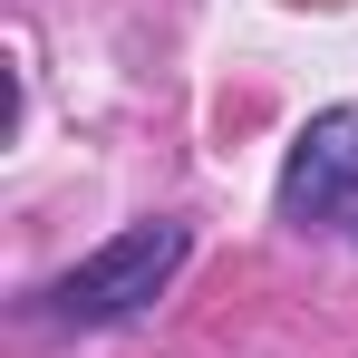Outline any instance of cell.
Masks as SVG:
<instances>
[{"instance_id": "obj_1", "label": "cell", "mask_w": 358, "mask_h": 358, "mask_svg": "<svg viewBox=\"0 0 358 358\" xmlns=\"http://www.w3.org/2000/svg\"><path fill=\"white\" fill-rule=\"evenodd\" d=\"M184 252H194V233H184L175 213L126 223L117 242H97L78 271L49 281V320H59V329H117V320H136V310L165 300V281L184 271Z\"/></svg>"}, {"instance_id": "obj_2", "label": "cell", "mask_w": 358, "mask_h": 358, "mask_svg": "<svg viewBox=\"0 0 358 358\" xmlns=\"http://www.w3.org/2000/svg\"><path fill=\"white\" fill-rule=\"evenodd\" d=\"M358 213V107H320L281 155V223H349Z\"/></svg>"}]
</instances>
